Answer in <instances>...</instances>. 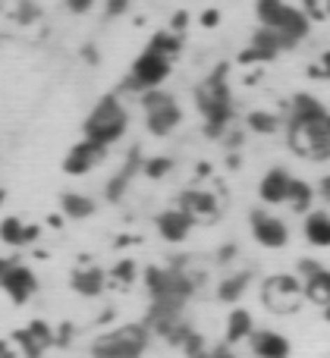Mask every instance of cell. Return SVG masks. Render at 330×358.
I'll use <instances>...</instances> for the list:
<instances>
[{
    "label": "cell",
    "mask_w": 330,
    "mask_h": 358,
    "mask_svg": "<svg viewBox=\"0 0 330 358\" xmlns=\"http://www.w3.org/2000/svg\"><path fill=\"white\" fill-rule=\"evenodd\" d=\"M35 16H38V10L29 3V0H22V3H19V22H31Z\"/></svg>",
    "instance_id": "8d00e7d4"
},
{
    "label": "cell",
    "mask_w": 330,
    "mask_h": 358,
    "mask_svg": "<svg viewBox=\"0 0 330 358\" xmlns=\"http://www.w3.org/2000/svg\"><path fill=\"white\" fill-rule=\"evenodd\" d=\"M180 208L186 210L195 223H214V220H217V214H220L217 198H214L211 192H205V189L182 192V195H180Z\"/></svg>",
    "instance_id": "9a60e30c"
},
{
    "label": "cell",
    "mask_w": 330,
    "mask_h": 358,
    "mask_svg": "<svg viewBox=\"0 0 330 358\" xmlns=\"http://www.w3.org/2000/svg\"><path fill=\"white\" fill-rule=\"evenodd\" d=\"M142 107H145V129L157 138L170 136V132L182 123V110H180V104H176V98L161 92V88L142 92Z\"/></svg>",
    "instance_id": "ba28073f"
},
{
    "label": "cell",
    "mask_w": 330,
    "mask_h": 358,
    "mask_svg": "<svg viewBox=\"0 0 330 358\" xmlns=\"http://www.w3.org/2000/svg\"><path fill=\"white\" fill-rule=\"evenodd\" d=\"M236 252H239L236 245H224V248H220V252H217V261H220V264H227V261H233V258H236Z\"/></svg>",
    "instance_id": "f6af8a7d"
},
{
    "label": "cell",
    "mask_w": 330,
    "mask_h": 358,
    "mask_svg": "<svg viewBox=\"0 0 330 358\" xmlns=\"http://www.w3.org/2000/svg\"><path fill=\"white\" fill-rule=\"evenodd\" d=\"M249 283H252V271H236V273H230V277H224V280L217 283V302L236 305L239 299L245 296Z\"/></svg>",
    "instance_id": "d4e9b609"
},
{
    "label": "cell",
    "mask_w": 330,
    "mask_h": 358,
    "mask_svg": "<svg viewBox=\"0 0 330 358\" xmlns=\"http://www.w3.org/2000/svg\"><path fill=\"white\" fill-rule=\"evenodd\" d=\"M249 229H252V239H255L261 248L277 252V248L289 245V227L280 220V217L268 214V210H252Z\"/></svg>",
    "instance_id": "30bf717a"
},
{
    "label": "cell",
    "mask_w": 330,
    "mask_h": 358,
    "mask_svg": "<svg viewBox=\"0 0 330 358\" xmlns=\"http://www.w3.org/2000/svg\"><path fill=\"white\" fill-rule=\"evenodd\" d=\"M252 330H255V317H252L245 308H230L227 327H224V343H230V346L245 343L252 336Z\"/></svg>",
    "instance_id": "ffe728a7"
},
{
    "label": "cell",
    "mask_w": 330,
    "mask_h": 358,
    "mask_svg": "<svg viewBox=\"0 0 330 358\" xmlns=\"http://www.w3.org/2000/svg\"><path fill=\"white\" fill-rule=\"evenodd\" d=\"M126 129H129V113H126L123 101H120L117 94H104V98L92 107V113L85 117L82 136H85L88 142H98V145H104V148H110L113 142H120V138L126 136Z\"/></svg>",
    "instance_id": "7a4b0ae2"
},
{
    "label": "cell",
    "mask_w": 330,
    "mask_h": 358,
    "mask_svg": "<svg viewBox=\"0 0 330 358\" xmlns=\"http://www.w3.org/2000/svg\"><path fill=\"white\" fill-rule=\"evenodd\" d=\"M22 233H25V223L19 220V217H3L0 220V242L10 248H22Z\"/></svg>",
    "instance_id": "83f0119b"
},
{
    "label": "cell",
    "mask_w": 330,
    "mask_h": 358,
    "mask_svg": "<svg viewBox=\"0 0 330 358\" xmlns=\"http://www.w3.org/2000/svg\"><path fill=\"white\" fill-rule=\"evenodd\" d=\"M129 3L132 0H104V13L110 19H117V16H123V13L129 10Z\"/></svg>",
    "instance_id": "e575fe53"
},
{
    "label": "cell",
    "mask_w": 330,
    "mask_h": 358,
    "mask_svg": "<svg viewBox=\"0 0 330 358\" xmlns=\"http://www.w3.org/2000/svg\"><path fill=\"white\" fill-rule=\"evenodd\" d=\"M3 201H6V192H3V189H0V204H3Z\"/></svg>",
    "instance_id": "c3c4849f"
},
{
    "label": "cell",
    "mask_w": 330,
    "mask_h": 358,
    "mask_svg": "<svg viewBox=\"0 0 330 358\" xmlns=\"http://www.w3.org/2000/svg\"><path fill=\"white\" fill-rule=\"evenodd\" d=\"M324 321L330 324V305H324Z\"/></svg>",
    "instance_id": "7dc6e473"
},
{
    "label": "cell",
    "mask_w": 330,
    "mask_h": 358,
    "mask_svg": "<svg viewBox=\"0 0 330 358\" xmlns=\"http://www.w3.org/2000/svg\"><path fill=\"white\" fill-rule=\"evenodd\" d=\"M142 151L138 148H132V157H126V164H123V170H120L117 176L110 179V182H107V201H120V198H123V192L129 189V179L138 173V170H142Z\"/></svg>",
    "instance_id": "44dd1931"
},
{
    "label": "cell",
    "mask_w": 330,
    "mask_h": 358,
    "mask_svg": "<svg viewBox=\"0 0 330 358\" xmlns=\"http://www.w3.org/2000/svg\"><path fill=\"white\" fill-rule=\"evenodd\" d=\"M10 340L16 343V349H19V352H22L25 358H41L44 352H48V349H44L41 343H38L35 336H31V334H29V330H25V327H22V330H16V334H13Z\"/></svg>",
    "instance_id": "4dcf8cb0"
},
{
    "label": "cell",
    "mask_w": 330,
    "mask_h": 358,
    "mask_svg": "<svg viewBox=\"0 0 330 358\" xmlns=\"http://www.w3.org/2000/svg\"><path fill=\"white\" fill-rule=\"evenodd\" d=\"M211 358H239V355L233 352L230 343H220V346H214V349H211Z\"/></svg>",
    "instance_id": "ab89813d"
},
{
    "label": "cell",
    "mask_w": 330,
    "mask_h": 358,
    "mask_svg": "<svg viewBox=\"0 0 330 358\" xmlns=\"http://www.w3.org/2000/svg\"><path fill=\"white\" fill-rule=\"evenodd\" d=\"M94 210H98L94 198L82 195V192H63L60 195V214L69 217V220H88Z\"/></svg>",
    "instance_id": "cb8c5ba5"
},
{
    "label": "cell",
    "mask_w": 330,
    "mask_h": 358,
    "mask_svg": "<svg viewBox=\"0 0 330 358\" xmlns=\"http://www.w3.org/2000/svg\"><path fill=\"white\" fill-rule=\"evenodd\" d=\"M107 286V273L101 271V267L88 264V267H76L73 273H69V289L76 292V296L82 299H94L101 296Z\"/></svg>",
    "instance_id": "e0dca14e"
},
{
    "label": "cell",
    "mask_w": 330,
    "mask_h": 358,
    "mask_svg": "<svg viewBox=\"0 0 330 358\" xmlns=\"http://www.w3.org/2000/svg\"><path fill=\"white\" fill-rule=\"evenodd\" d=\"M287 48H289L287 38L277 35V31L268 29V25H261V29L252 35L249 50H243V54H239V63H268V60H274L277 54H283Z\"/></svg>",
    "instance_id": "4fadbf2b"
},
{
    "label": "cell",
    "mask_w": 330,
    "mask_h": 358,
    "mask_svg": "<svg viewBox=\"0 0 330 358\" xmlns=\"http://www.w3.org/2000/svg\"><path fill=\"white\" fill-rule=\"evenodd\" d=\"M173 170V161L170 157H145L142 161V173L148 179H164Z\"/></svg>",
    "instance_id": "d6a6232c"
},
{
    "label": "cell",
    "mask_w": 330,
    "mask_h": 358,
    "mask_svg": "<svg viewBox=\"0 0 330 358\" xmlns=\"http://www.w3.org/2000/svg\"><path fill=\"white\" fill-rule=\"evenodd\" d=\"M16 355H19L16 343H13V340H0V358H16Z\"/></svg>",
    "instance_id": "60d3db41"
},
{
    "label": "cell",
    "mask_w": 330,
    "mask_h": 358,
    "mask_svg": "<svg viewBox=\"0 0 330 358\" xmlns=\"http://www.w3.org/2000/svg\"><path fill=\"white\" fill-rule=\"evenodd\" d=\"M302 292H306V302L312 305H330V271L327 267H318L315 273H308L306 280H302Z\"/></svg>",
    "instance_id": "603a6c76"
},
{
    "label": "cell",
    "mask_w": 330,
    "mask_h": 358,
    "mask_svg": "<svg viewBox=\"0 0 330 358\" xmlns=\"http://www.w3.org/2000/svg\"><path fill=\"white\" fill-rule=\"evenodd\" d=\"M170 69H173V60L145 50V54H138L136 63L129 66V76L123 79V88L126 92H138V94L151 92V88H161L164 82H167Z\"/></svg>",
    "instance_id": "9c48e42d"
},
{
    "label": "cell",
    "mask_w": 330,
    "mask_h": 358,
    "mask_svg": "<svg viewBox=\"0 0 330 358\" xmlns=\"http://www.w3.org/2000/svg\"><path fill=\"white\" fill-rule=\"evenodd\" d=\"M287 142L306 161H330V113L312 123H287Z\"/></svg>",
    "instance_id": "5b68a950"
},
{
    "label": "cell",
    "mask_w": 330,
    "mask_h": 358,
    "mask_svg": "<svg viewBox=\"0 0 330 358\" xmlns=\"http://www.w3.org/2000/svg\"><path fill=\"white\" fill-rule=\"evenodd\" d=\"M315 195H321V198H324V201L330 204V173L321 176V182H318V189H315Z\"/></svg>",
    "instance_id": "ee69618b"
},
{
    "label": "cell",
    "mask_w": 330,
    "mask_h": 358,
    "mask_svg": "<svg viewBox=\"0 0 330 358\" xmlns=\"http://www.w3.org/2000/svg\"><path fill=\"white\" fill-rule=\"evenodd\" d=\"M10 261L13 258H0V283H3V273H6V267H10Z\"/></svg>",
    "instance_id": "bcb514c9"
},
{
    "label": "cell",
    "mask_w": 330,
    "mask_h": 358,
    "mask_svg": "<svg viewBox=\"0 0 330 358\" xmlns=\"http://www.w3.org/2000/svg\"><path fill=\"white\" fill-rule=\"evenodd\" d=\"M104 161H107L104 145L82 138V142H76L73 148L66 151V157H63V173L66 176H85V173H92L94 167H101Z\"/></svg>",
    "instance_id": "7c38bea8"
},
{
    "label": "cell",
    "mask_w": 330,
    "mask_h": 358,
    "mask_svg": "<svg viewBox=\"0 0 330 358\" xmlns=\"http://www.w3.org/2000/svg\"><path fill=\"white\" fill-rule=\"evenodd\" d=\"M255 13H258V22L274 29L277 35H283L289 48L299 44L308 35V25H312V19L299 6H289L287 0H255Z\"/></svg>",
    "instance_id": "277c9868"
},
{
    "label": "cell",
    "mask_w": 330,
    "mask_h": 358,
    "mask_svg": "<svg viewBox=\"0 0 330 358\" xmlns=\"http://www.w3.org/2000/svg\"><path fill=\"white\" fill-rule=\"evenodd\" d=\"M289 182H293V173L287 167H271L268 173L258 182V198L264 204H287L289 198Z\"/></svg>",
    "instance_id": "2e32d148"
},
{
    "label": "cell",
    "mask_w": 330,
    "mask_h": 358,
    "mask_svg": "<svg viewBox=\"0 0 330 358\" xmlns=\"http://www.w3.org/2000/svg\"><path fill=\"white\" fill-rule=\"evenodd\" d=\"M155 229H157V236H161L164 242L180 245V242H186L189 233L195 229V220L180 208V204H176V208H167V210H161V214L155 217Z\"/></svg>",
    "instance_id": "5bb4252c"
},
{
    "label": "cell",
    "mask_w": 330,
    "mask_h": 358,
    "mask_svg": "<svg viewBox=\"0 0 330 358\" xmlns=\"http://www.w3.org/2000/svg\"><path fill=\"white\" fill-rule=\"evenodd\" d=\"M38 236H41V227L29 223V227H25V233H22V242H25V245H31V242H38Z\"/></svg>",
    "instance_id": "7bdbcfd3"
},
{
    "label": "cell",
    "mask_w": 330,
    "mask_h": 358,
    "mask_svg": "<svg viewBox=\"0 0 330 358\" xmlns=\"http://www.w3.org/2000/svg\"><path fill=\"white\" fill-rule=\"evenodd\" d=\"M261 302L274 315H296L306 305L302 280L296 273H271V277L261 280Z\"/></svg>",
    "instance_id": "8992f818"
},
{
    "label": "cell",
    "mask_w": 330,
    "mask_h": 358,
    "mask_svg": "<svg viewBox=\"0 0 330 358\" xmlns=\"http://www.w3.org/2000/svg\"><path fill=\"white\" fill-rule=\"evenodd\" d=\"M107 277L113 280V283H120V286H132L136 283V277H138V264L132 258H120L117 264L110 267V273Z\"/></svg>",
    "instance_id": "f546056e"
},
{
    "label": "cell",
    "mask_w": 330,
    "mask_h": 358,
    "mask_svg": "<svg viewBox=\"0 0 330 358\" xmlns=\"http://www.w3.org/2000/svg\"><path fill=\"white\" fill-rule=\"evenodd\" d=\"M249 346L255 358H289V340L277 330H252Z\"/></svg>",
    "instance_id": "ac0fdd59"
},
{
    "label": "cell",
    "mask_w": 330,
    "mask_h": 358,
    "mask_svg": "<svg viewBox=\"0 0 330 358\" xmlns=\"http://www.w3.org/2000/svg\"><path fill=\"white\" fill-rule=\"evenodd\" d=\"M145 50H151V54H157V57H167V60H176L182 50V38L176 35V31H157V35L145 44Z\"/></svg>",
    "instance_id": "484cf974"
},
{
    "label": "cell",
    "mask_w": 330,
    "mask_h": 358,
    "mask_svg": "<svg viewBox=\"0 0 330 358\" xmlns=\"http://www.w3.org/2000/svg\"><path fill=\"white\" fill-rule=\"evenodd\" d=\"M180 352L186 355V358H211V349H208V343H205V336L201 334H189L186 336V343L180 346Z\"/></svg>",
    "instance_id": "1f68e13d"
},
{
    "label": "cell",
    "mask_w": 330,
    "mask_h": 358,
    "mask_svg": "<svg viewBox=\"0 0 330 358\" xmlns=\"http://www.w3.org/2000/svg\"><path fill=\"white\" fill-rule=\"evenodd\" d=\"M324 113H327V107L321 104L315 94H306V92L293 94V104H289V123H312V120L324 117Z\"/></svg>",
    "instance_id": "7402d4cb"
},
{
    "label": "cell",
    "mask_w": 330,
    "mask_h": 358,
    "mask_svg": "<svg viewBox=\"0 0 330 358\" xmlns=\"http://www.w3.org/2000/svg\"><path fill=\"white\" fill-rule=\"evenodd\" d=\"M94 6V0H66V10L69 13H88Z\"/></svg>",
    "instance_id": "f35d334b"
},
{
    "label": "cell",
    "mask_w": 330,
    "mask_h": 358,
    "mask_svg": "<svg viewBox=\"0 0 330 358\" xmlns=\"http://www.w3.org/2000/svg\"><path fill=\"white\" fill-rule=\"evenodd\" d=\"M142 283L151 299H180V302H189L195 292V280L180 264H173V267L148 264L142 271Z\"/></svg>",
    "instance_id": "52a82bcc"
},
{
    "label": "cell",
    "mask_w": 330,
    "mask_h": 358,
    "mask_svg": "<svg viewBox=\"0 0 330 358\" xmlns=\"http://www.w3.org/2000/svg\"><path fill=\"white\" fill-rule=\"evenodd\" d=\"M318 267H321V261H315V258H302L299 264H296V277H299V280H306L308 273H315V271H318Z\"/></svg>",
    "instance_id": "d590c367"
},
{
    "label": "cell",
    "mask_w": 330,
    "mask_h": 358,
    "mask_svg": "<svg viewBox=\"0 0 330 358\" xmlns=\"http://www.w3.org/2000/svg\"><path fill=\"white\" fill-rule=\"evenodd\" d=\"M306 13L308 19H330V0H306Z\"/></svg>",
    "instance_id": "836d02e7"
},
{
    "label": "cell",
    "mask_w": 330,
    "mask_h": 358,
    "mask_svg": "<svg viewBox=\"0 0 330 358\" xmlns=\"http://www.w3.org/2000/svg\"><path fill=\"white\" fill-rule=\"evenodd\" d=\"M151 346V330L145 324H120L113 330H104L92 343V358H142Z\"/></svg>",
    "instance_id": "3957f363"
},
{
    "label": "cell",
    "mask_w": 330,
    "mask_h": 358,
    "mask_svg": "<svg viewBox=\"0 0 330 358\" xmlns=\"http://www.w3.org/2000/svg\"><path fill=\"white\" fill-rule=\"evenodd\" d=\"M245 123H249V129L261 132V136H274V132L280 129V117L271 110H252L249 117H245Z\"/></svg>",
    "instance_id": "f1b7e54d"
},
{
    "label": "cell",
    "mask_w": 330,
    "mask_h": 358,
    "mask_svg": "<svg viewBox=\"0 0 330 358\" xmlns=\"http://www.w3.org/2000/svg\"><path fill=\"white\" fill-rule=\"evenodd\" d=\"M0 289H3V296L10 299L13 305H25L38 292V273L31 271L29 264H22V261H10Z\"/></svg>",
    "instance_id": "8fae6325"
},
{
    "label": "cell",
    "mask_w": 330,
    "mask_h": 358,
    "mask_svg": "<svg viewBox=\"0 0 330 358\" xmlns=\"http://www.w3.org/2000/svg\"><path fill=\"white\" fill-rule=\"evenodd\" d=\"M312 201H315V185L306 182V179H296L293 176V182H289L287 204L296 210V214H308V210H312Z\"/></svg>",
    "instance_id": "4316f807"
},
{
    "label": "cell",
    "mask_w": 330,
    "mask_h": 358,
    "mask_svg": "<svg viewBox=\"0 0 330 358\" xmlns=\"http://www.w3.org/2000/svg\"><path fill=\"white\" fill-rule=\"evenodd\" d=\"M217 22H220V13L217 10H205V13H201V25H205V29H214Z\"/></svg>",
    "instance_id": "b9f144b4"
},
{
    "label": "cell",
    "mask_w": 330,
    "mask_h": 358,
    "mask_svg": "<svg viewBox=\"0 0 330 358\" xmlns=\"http://www.w3.org/2000/svg\"><path fill=\"white\" fill-rule=\"evenodd\" d=\"M306 242L315 248H330V214L327 210H308L306 223H302Z\"/></svg>",
    "instance_id": "d6986e66"
},
{
    "label": "cell",
    "mask_w": 330,
    "mask_h": 358,
    "mask_svg": "<svg viewBox=\"0 0 330 358\" xmlns=\"http://www.w3.org/2000/svg\"><path fill=\"white\" fill-rule=\"evenodd\" d=\"M186 22H189V13H173V19H170V31H176V35H180L182 29H186Z\"/></svg>",
    "instance_id": "74e56055"
},
{
    "label": "cell",
    "mask_w": 330,
    "mask_h": 358,
    "mask_svg": "<svg viewBox=\"0 0 330 358\" xmlns=\"http://www.w3.org/2000/svg\"><path fill=\"white\" fill-rule=\"evenodd\" d=\"M195 104L199 113L205 117V132L211 138H220L233 120V98L230 85H227V66H217L205 82L195 88Z\"/></svg>",
    "instance_id": "6da1fadb"
}]
</instances>
